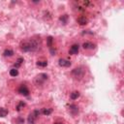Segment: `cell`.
Segmentation results:
<instances>
[{
	"instance_id": "1",
	"label": "cell",
	"mask_w": 124,
	"mask_h": 124,
	"mask_svg": "<svg viewBox=\"0 0 124 124\" xmlns=\"http://www.w3.org/2000/svg\"><path fill=\"white\" fill-rule=\"evenodd\" d=\"M40 47V40L30 39L20 43V49L23 53H33Z\"/></svg>"
},
{
	"instance_id": "2",
	"label": "cell",
	"mask_w": 124,
	"mask_h": 124,
	"mask_svg": "<svg viewBox=\"0 0 124 124\" xmlns=\"http://www.w3.org/2000/svg\"><path fill=\"white\" fill-rule=\"evenodd\" d=\"M84 73H85V71L83 67H78V68H75L72 70V76L77 80H81L83 78Z\"/></svg>"
},
{
	"instance_id": "3",
	"label": "cell",
	"mask_w": 124,
	"mask_h": 124,
	"mask_svg": "<svg viewBox=\"0 0 124 124\" xmlns=\"http://www.w3.org/2000/svg\"><path fill=\"white\" fill-rule=\"evenodd\" d=\"M47 79H48V76L47 75V74L41 73L38 76H36V78L34 79V83L36 85H42L47 81Z\"/></svg>"
},
{
	"instance_id": "4",
	"label": "cell",
	"mask_w": 124,
	"mask_h": 124,
	"mask_svg": "<svg viewBox=\"0 0 124 124\" xmlns=\"http://www.w3.org/2000/svg\"><path fill=\"white\" fill-rule=\"evenodd\" d=\"M39 115H40V111L39 110H34L32 112H30L29 115H28V118H27L28 124H35Z\"/></svg>"
},
{
	"instance_id": "5",
	"label": "cell",
	"mask_w": 124,
	"mask_h": 124,
	"mask_svg": "<svg viewBox=\"0 0 124 124\" xmlns=\"http://www.w3.org/2000/svg\"><path fill=\"white\" fill-rule=\"evenodd\" d=\"M18 92L20 94V95H23V96H28L29 95V89L27 88L26 85H24V84H21L19 87H18Z\"/></svg>"
},
{
	"instance_id": "6",
	"label": "cell",
	"mask_w": 124,
	"mask_h": 124,
	"mask_svg": "<svg viewBox=\"0 0 124 124\" xmlns=\"http://www.w3.org/2000/svg\"><path fill=\"white\" fill-rule=\"evenodd\" d=\"M68 111L73 115H76V114L79 113V108L76 105H74V104H71V105L68 106Z\"/></svg>"
},
{
	"instance_id": "7",
	"label": "cell",
	"mask_w": 124,
	"mask_h": 124,
	"mask_svg": "<svg viewBox=\"0 0 124 124\" xmlns=\"http://www.w3.org/2000/svg\"><path fill=\"white\" fill-rule=\"evenodd\" d=\"M79 51H80V46L75 44L71 47V48L69 49V54H72V55H75V54H78L79 53Z\"/></svg>"
},
{
	"instance_id": "8",
	"label": "cell",
	"mask_w": 124,
	"mask_h": 124,
	"mask_svg": "<svg viewBox=\"0 0 124 124\" xmlns=\"http://www.w3.org/2000/svg\"><path fill=\"white\" fill-rule=\"evenodd\" d=\"M58 64H59V66H61V67H66V68H68V67H70V66L72 65L71 61H69V60H67V59H64V58L59 59V60H58Z\"/></svg>"
},
{
	"instance_id": "9",
	"label": "cell",
	"mask_w": 124,
	"mask_h": 124,
	"mask_svg": "<svg viewBox=\"0 0 124 124\" xmlns=\"http://www.w3.org/2000/svg\"><path fill=\"white\" fill-rule=\"evenodd\" d=\"M83 47L84 49H94L96 47V45L91 43V42H84L83 44Z\"/></svg>"
},
{
	"instance_id": "10",
	"label": "cell",
	"mask_w": 124,
	"mask_h": 124,
	"mask_svg": "<svg viewBox=\"0 0 124 124\" xmlns=\"http://www.w3.org/2000/svg\"><path fill=\"white\" fill-rule=\"evenodd\" d=\"M77 21H78V23L80 24V25H85V24H87V22H88V19H87V18L82 16L77 19Z\"/></svg>"
},
{
	"instance_id": "11",
	"label": "cell",
	"mask_w": 124,
	"mask_h": 124,
	"mask_svg": "<svg viewBox=\"0 0 124 124\" xmlns=\"http://www.w3.org/2000/svg\"><path fill=\"white\" fill-rule=\"evenodd\" d=\"M80 95H81V93L79 91H74L70 94V98L72 99V100H76V99H78L80 97Z\"/></svg>"
},
{
	"instance_id": "12",
	"label": "cell",
	"mask_w": 124,
	"mask_h": 124,
	"mask_svg": "<svg viewBox=\"0 0 124 124\" xmlns=\"http://www.w3.org/2000/svg\"><path fill=\"white\" fill-rule=\"evenodd\" d=\"M59 21L65 25V24L67 23V21H68V15H62V16H60L59 17Z\"/></svg>"
},
{
	"instance_id": "13",
	"label": "cell",
	"mask_w": 124,
	"mask_h": 124,
	"mask_svg": "<svg viewBox=\"0 0 124 124\" xmlns=\"http://www.w3.org/2000/svg\"><path fill=\"white\" fill-rule=\"evenodd\" d=\"M13 54H14V52L12 51V49H9V48L5 49L4 53H3V55L5 57H11V56H13Z\"/></svg>"
},
{
	"instance_id": "14",
	"label": "cell",
	"mask_w": 124,
	"mask_h": 124,
	"mask_svg": "<svg viewBox=\"0 0 124 124\" xmlns=\"http://www.w3.org/2000/svg\"><path fill=\"white\" fill-rule=\"evenodd\" d=\"M8 114V110L5 108H0V117H5Z\"/></svg>"
},
{
	"instance_id": "15",
	"label": "cell",
	"mask_w": 124,
	"mask_h": 124,
	"mask_svg": "<svg viewBox=\"0 0 124 124\" xmlns=\"http://www.w3.org/2000/svg\"><path fill=\"white\" fill-rule=\"evenodd\" d=\"M42 112H43V114H45V115H49L52 112H53V109H51V108H45V109H43V111H42Z\"/></svg>"
},
{
	"instance_id": "16",
	"label": "cell",
	"mask_w": 124,
	"mask_h": 124,
	"mask_svg": "<svg viewBox=\"0 0 124 124\" xmlns=\"http://www.w3.org/2000/svg\"><path fill=\"white\" fill-rule=\"evenodd\" d=\"M18 75V69L13 68V69L10 70V76H12V77H17Z\"/></svg>"
},
{
	"instance_id": "17",
	"label": "cell",
	"mask_w": 124,
	"mask_h": 124,
	"mask_svg": "<svg viewBox=\"0 0 124 124\" xmlns=\"http://www.w3.org/2000/svg\"><path fill=\"white\" fill-rule=\"evenodd\" d=\"M23 61H24V60H23V58H21V57H19V58H18V60H17V62H16V64H15V68H16V69H18V67H20Z\"/></svg>"
},
{
	"instance_id": "18",
	"label": "cell",
	"mask_w": 124,
	"mask_h": 124,
	"mask_svg": "<svg viewBox=\"0 0 124 124\" xmlns=\"http://www.w3.org/2000/svg\"><path fill=\"white\" fill-rule=\"evenodd\" d=\"M24 107H25V103H24L23 101H20V102L18 103V105L17 106V111H18V112H20L21 109H23Z\"/></svg>"
},
{
	"instance_id": "19",
	"label": "cell",
	"mask_w": 124,
	"mask_h": 124,
	"mask_svg": "<svg viewBox=\"0 0 124 124\" xmlns=\"http://www.w3.org/2000/svg\"><path fill=\"white\" fill-rule=\"evenodd\" d=\"M47 46L49 47V48L53 47V38L52 36H49L47 38Z\"/></svg>"
},
{
	"instance_id": "20",
	"label": "cell",
	"mask_w": 124,
	"mask_h": 124,
	"mask_svg": "<svg viewBox=\"0 0 124 124\" xmlns=\"http://www.w3.org/2000/svg\"><path fill=\"white\" fill-rule=\"evenodd\" d=\"M36 64L39 67H47V61H37Z\"/></svg>"
},
{
	"instance_id": "21",
	"label": "cell",
	"mask_w": 124,
	"mask_h": 124,
	"mask_svg": "<svg viewBox=\"0 0 124 124\" xmlns=\"http://www.w3.org/2000/svg\"><path fill=\"white\" fill-rule=\"evenodd\" d=\"M49 51H51V53H52V55H55V53H56V49H55V48H53V47H51V48H49Z\"/></svg>"
},
{
	"instance_id": "22",
	"label": "cell",
	"mask_w": 124,
	"mask_h": 124,
	"mask_svg": "<svg viewBox=\"0 0 124 124\" xmlns=\"http://www.w3.org/2000/svg\"><path fill=\"white\" fill-rule=\"evenodd\" d=\"M17 121H18V124H23V123H24V119L21 118V117H18V118L17 119Z\"/></svg>"
},
{
	"instance_id": "23",
	"label": "cell",
	"mask_w": 124,
	"mask_h": 124,
	"mask_svg": "<svg viewBox=\"0 0 124 124\" xmlns=\"http://www.w3.org/2000/svg\"><path fill=\"white\" fill-rule=\"evenodd\" d=\"M53 124H63L62 122H55V123H53Z\"/></svg>"
}]
</instances>
